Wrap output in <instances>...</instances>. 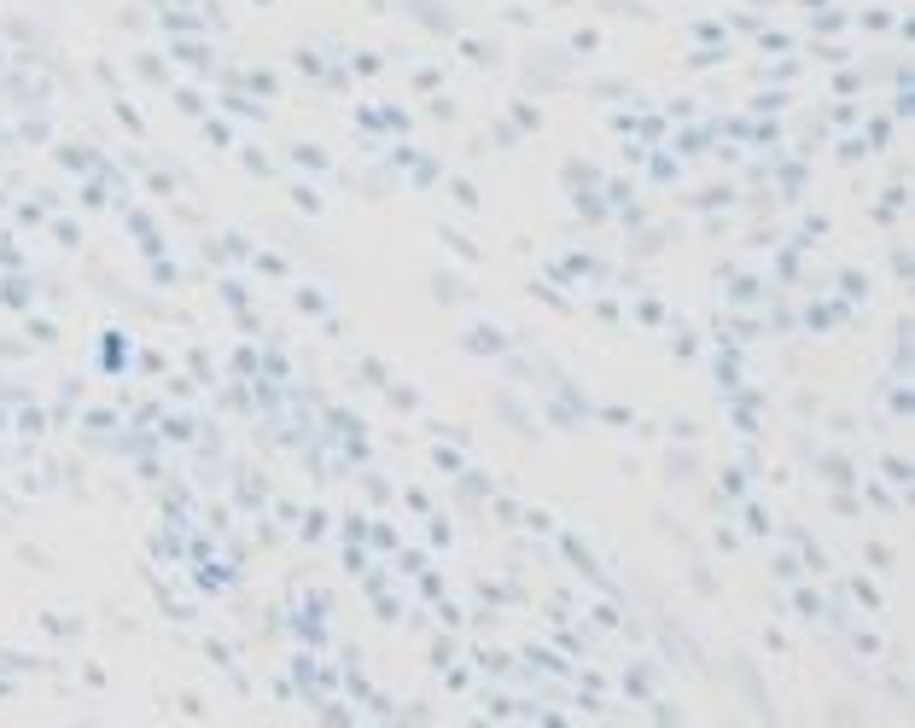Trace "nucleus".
Listing matches in <instances>:
<instances>
[{"label": "nucleus", "instance_id": "24", "mask_svg": "<svg viewBox=\"0 0 915 728\" xmlns=\"http://www.w3.org/2000/svg\"><path fill=\"white\" fill-rule=\"evenodd\" d=\"M840 286H846V298H863V292H869V280H863V274H846Z\"/></svg>", "mask_w": 915, "mask_h": 728}, {"label": "nucleus", "instance_id": "26", "mask_svg": "<svg viewBox=\"0 0 915 728\" xmlns=\"http://www.w3.org/2000/svg\"><path fill=\"white\" fill-rule=\"evenodd\" d=\"M12 694H18V688H12V682H0V699H12Z\"/></svg>", "mask_w": 915, "mask_h": 728}, {"label": "nucleus", "instance_id": "22", "mask_svg": "<svg viewBox=\"0 0 915 728\" xmlns=\"http://www.w3.org/2000/svg\"><path fill=\"white\" fill-rule=\"evenodd\" d=\"M513 117H519L525 129H543V111H531V105H513Z\"/></svg>", "mask_w": 915, "mask_h": 728}, {"label": "nucleus", "instance_id": "6", "mask_svg": "<svg viewBox=\"0 0 915 728\" xmlns=\"http://www.w3.org/2000/svg\"><path fill=\"white\" fill-rule=\"evenodd\" d=\"M24 332H30L35 350H53V344H59V327H53L47 315H35V309H30V321H24Z\"/></svg>", "mask_w": 915, "mask_h": 728}, {"label": "nucleus", "instance_id": "25", "mask_svg": "<svg viewBox=\"0 0 915 728\" xmlns=\"http://www.w3.org/2000/svg\"><path fill=\"white\" fill-rule=\"evenodd\" d=\"M799 612H805V618H822V600H816V595H805V589H799Z\"/></svg>", "mask_w": 915, "mask_h": 728}, {"label": "nucleus", "instance_id": "12", "mask_svg": "<svg viewBox=\"0 0 915 728\" xmlns=\"http://www.w3.org/2000/svg\"><path fill=\"white\" fill-rule=\"evenodd\" d=\"M461 53H467V65H496V47H484V41H461Z\"/></svg>", "mask_w": 915, "mask_h": 728}, {"label": "nucleus", "instance_id": "23", "mask_svg": "<svg viewBox=\"0 0 915 728\" xmlns=\"http://www.w3.org/2000/svg\"><path fill=\"white\" fill-rule=\"evenodd\" d=\"M595 94H601V100H624L630 88H624V82H595Z\"/></svg>", "mask_w": 915, "mask_h": 728}, {"label": "nucleus", "instance_id": "27", "mask_svg": "<svg viewBox=\"0 0 915 728\" xmlns=\"http://www.w3.org/2000/svg\"><path fill=\"white\" fill-rule=\"evenodd\" d=\"M0 431H12V426H6V408H0Z\"/></svg>", "mask_w": 915, "mask_h": 728}, {"label": "nucleus", "instance_id": "9", "mask_svg": "<svg viewBox=\"0 0 915 728\" xmlns=\"http://www.w3.org/2000/svg\"><path fill=\"white\" fill-rule=\"evenodd\" d=\"M432 298H438V303H461V280H455V274H438V280H432Z\"/></svg>", "mask_w": 915, "mask_h": 728}, {"label": "nucleus", "instance_id": "17", "mask_svg": "<svg viewBox=\"0 0 915 728\" xmlns=\"http://www.w3.org/2000/svg\"><path fill=\"white\" fill-rule=\"evenodd\" d=\"M292 204H298L304 216H315V210H321V193H315V187H298V193H292Z\"/></svg>", "mask_w": 915, "mask_h": 728}, {"label": "nucleus", "instance_id": "7", "mask_svg": "<svg viewBox=\"0 0 915 728\" xmlns=\"http://www.w3.org/2000/svg\"><path fill=\"white\" fill-rule=\"evenodd\" d=\"M82 431H94V437H111V431H117V414H111V408H88V414H82Z\"/></svg>", "mask_w": 915, "mask_h": 728}, {"label": "nucleus", "instance_id": "3", "mask_svg": "<svg viewBox=\"0 0 915 728\" xmlns=\"http://www.w3.org/2000/svg\"><path fill=\"white\" fill-rule=\"evenodd\" d=\"M100 367H105V373H123V367H129V338H123V332H105Z\"/></svg>", "mask_w": 915, "mask_h": 728}, {"label": "nucleus", "instance_id": "11", "mask_svg": "<svg viewBox=\"0 0 915 728\" xmlns=\"http://www.w3.org/2000/svg\"><path fill=\"white\" fill-rule=\"evenodd\" d=\"M30 350H35L30 338H0V362H24Z\"/></svg>", "mask_w": 915, "mask_h": 728}, {"label": "nucleus", "instance_id": "8", "mask_svg": "<svg viewBox=\"0 0 915 728\" xmlns=\"http://www.w3.org/2000/svg\"><path fill=\"white\" fill-rule=\"evenodd\" d=\"M222 105H228V111H234V117H257V123H263V117H269V111H263V105H251V100H245V94H222Z\"/></svg>", "mask_w": 915, "mask_h": 728}, {"label": "nucleus", "instance_id": "5", "mask_svg": "<svg viewBox=\"0 0 915 728\" xmlns=\"http://www.w3.org/2000/svg\"><path fill=\"white\" fill-rule=\"evenodd\" d=\"M170 53L181 59V65H193L199 76H210V70H216V65H210V47H204V41H175Z\"/></svg>", "mask_w": 915, "mask_h": 728}, {"label": "nucleus", "instance_id": "4", "mask_svg": "<svg viewBox=\"0 0 915 728\" xmlns=\"http://www.w3.org/2000/svg\"><path fill=\"white\" fill-rule=\"evenodd\" d=\"M467 350H473V356H508V338L490 332V327H473L467 332Z\"/></svg>", "mask_w": 915, "mask_h": 728}, {"label": "nucleus", "instance_id": "19", "mask_svg": "<svg viewBox=\"0 0 915 728\" xmlns=\"http://www.w3.org/2000/svg\"><path fill=\"white\" fill-rule=\"evenodd\" d=\"M18 140H35V146H41V140H47V123H41V117H30V123H18Z\"/></svg>", "mask_w": 915, "mask_h": 728}, {"label": "nucleus", "instance_id": "18", "mask_svg": "<svg viewBox=\"0 0 915 728\" xmlns=\"http://www.w3.org/2000/svg\"><path fill=\"white\" fill-rule=\"evenodd\" d=\"M292 65L304 70V76H327V70H321V59H315V53H304V47H298V53H292Z\"/></svg>", "mask_w": 915, "mask_h": 728}, {"label": "nucleus", "instance_id": "20", "mask_svg": "<svg viewBox=\"0 0 915 728\" xmlns=\"http://www.w3.org/2000/svg\"><path fill=\"white\" fill-rule=\"evenodd\" d=\"M239 164L251 169V175H269V169H274V164H269V158H263V152H245V158H239Z\"/></svg>", "mask_w": 915, "mask_h": 728}, {"label": "nucleus", "instance_id": "2", "mask_svg": "<svg viewBox=\"0 0 915 728\" xmlns=\"http://www.w3.org/2000/svg\"><path fill=\"white\" fill-rule=\"evenodd\" d=\"M0 303H6V309H18V315H30V309H35V280H24V274L12 268V274L0 280Z\"/></svg>", "mask_w": 915, "mask_h": 728}, {"label": "nucleus", "instance_id": "13", "mask_svg": "<svg viewBox=\"0 0 915 728\" xmlns=\"http://www.w3.org/2000/svg\"><path fill=\"white\" fill-rule=\"evenodd\" d=\"M443 239H449V245H455V251H461V257H467V263H478V245H473V239H467V233L443 228Z\"/></svg>", "mask_w": 915, "mask_h": 728}, {"label": "nucleus", "instance_id": "21", "mask_svg": "<svg viewBox=\"0 0 915 728\" xmlns=\"http://www.w3.org/2000/svg\"><path fill=\"white\" fill-rule=\"evenodd\" d=\"M449 193H455V204H467V210H473V204H478V193H473V187H467V181H449Z\"/></svg>", "mask_w": 915, "mask_h": 728}, {"label": "nucleus", "instance_id": "16", "mask_svg": "<svg viewBox=\"0 0 915 728\" xmlns=\"http://www.w3.org/2000/svg\"><path fill=\"white\" fill-rule=\"evenodd\" d=\"M292 164H304V169H327V158H321L315 146H292Z\"/></svg>", "mask_w": 915, "mask_h": 728}, {"label": "nucleus", "instance_id": "14", "mask_svg": "<svg viewBox=\"0 0 915 728\" xmlns=\"http://www.w3.org/2000/svg\"><path fill=\"white\" fill-rule=\"evenodd\" d=\"M135 70H140V76H146V82H164V65H158V59H152V53H135Z\"/></svg>", "mask_w": 915, "mask_h": 728}, {"label": "nucleus", "instance_id": "15", "mask_svg": "<svg viewBox=\"0 0 915 728\" xmlns=\"http://www.w3.org/2000/svg\"><path fill=\"white\" fill-rule=\"evenodd\" d=\"M175 105H181V111H187V117H204V100H199V94H193V88H175Z\"/></svg>", "mask_w": 915, "mask_h": 728}, {"label": "nucleus", "instance_id": "10", "mask_svg": "<svg viewBox=\"0 0 915 728\" xmlns=\"http://www.w3.org/2000/svg\"><path fill=\"white\" fill-rule=\"evenodd\" d=\"M53 239L76 251V245H82V222H70V216H59V222H53Z\"/></svg>", "mask_w": 915, "mask_h": 728}, {"label": "nucleus", "instance_id": "1", "mask_svg": "<svg viewBox=\"0 0 915 728\" xmlns=\"http://www.w3.org/2000/svg\"><path fill=\"white\" fill-rule=\"evenodd\" d=\"M414 24H426V30H438V35H455V12L443 6V0H397Z\"/></svg>", "mask_w": 915, "mask_h": 728}]
</instances>
